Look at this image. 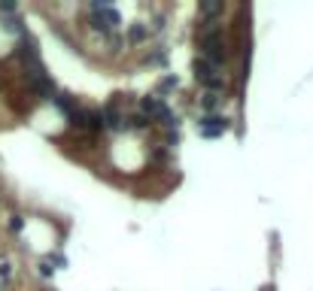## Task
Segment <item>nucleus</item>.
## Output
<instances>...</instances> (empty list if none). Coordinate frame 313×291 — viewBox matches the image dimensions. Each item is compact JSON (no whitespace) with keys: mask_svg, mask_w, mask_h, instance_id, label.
I'll list each match as a JSON object with an SVG mask.
<instances>
[{"mask_svg":"<svg viewBox=\"0 0 313 291\" xmlns=\"http://www.w3.org/2000/svg\"><path fill=\"white\" fill-rule=\"evenodd\" d=\"M146 39H149V27H146L143 21H134V24L128 27V43L137 46V43H146Z\"/></svg>","mask_w":313,"mask_h":291,"instance_id":"0eeeda50","label":"nucleus"},{"mask_svg":"<svg viewBox=\"0 0 313 291\" xmlns=\"http://www.w3.org/2000/svg\"><path fill=\"white\" fill-rule=\"evenodd\" d=\"M149 61H152V64H167V52H161V49H158V52H152V55H149Z\"/></svg>","mask_w":313,"mask_h":291,"instance_id":"dca6fc26","label":"nucleus"},{"mask_svg":"<svg viewBox=\"0 0 313 291\" xmlns=\"http://www.w3.org/2000/svg\"><path fill=\"white\" fill-rule=\"evenodd\" d=\"M9 231H12V234H21V231H24V219H21V216H9Z\"/></svg>","mask_w":313,"mask_h":291,"instance_id":"4468645a","label":"nucleus"},{"mask_svg":"<svg viewBox=\"0 0 313 291\" xmlns=\"http://www.w3.org/2000/svg\"><path fill=\"white\" fill-rule=\"evenodd\" d=\"M180 82H177V76H164L161 82H158V91H161V97H164V91H170V88H177Z\"/></svg>","mask_w":313,"mask_h":291,"instance_id":"ddd939ff","label":"nucleus"},{"mask_svg":"<svg viewBox=\"0 0 313 291\" xmlns=\"http://www.w3.org/2000/svg\"><path fill=\"white\" fill-rule=\"evenodd\" d=\"M46 261L52 264V270H58V267H67V258H64L61 252H52V255H46Z\"/></svg>","mask_w":313,"mask_h":291,"instance_id":"f8f14e48","label":"nucleus"},{"mask_svg":"<svg viewBox=\"0 0 313 291\" xmlns=\"http://www.w3.org/2000/svg\"><path fill=\"white\" fill-rule=\"evenodd\" d=\"M198 12H201V18H207V15L213 18V15H219V12H222V3H201V6H198Z\"/></svg>","mask_w":313,"mask_h":291,"instance_id":"9d476101","label":"nucleus"},{"mask_svg":"<svg viewBox=\"0 0 313 291\" xmlns=\"http://www.w3.org/2000/svg\"><path fill=\"white\" fill-rule=\"evenodd\" d=\"M52 103H55V106H58V109H61V112L67 115V118H70V115H73V112L79 109V103H76V100H73V94H67V91H64V94L58 91V94L52 97Z\"/></svg>","mask_w":313,"mask_h":291,"instance_id":"423d86ee","label":"nucleus"},{"mask_svg":"<svg viewBox=\"0 0 313 291\" xmlns=\"http://www.w3.org/2000/svg\"><path fill=\"white\" fill-rule=\"evenodd\" d=\"M3 27H6V33H15L18 39H21V36H27V30H24V21H21L18 15H15V18H6V21H3Z\"/></svg>","mask_w":313,"mask_h":291,"instance_id":"1a4fd4ad","label":"nucleus"},{"mask_svg":"<svg viewBox=\"0 0 313 291\" xmlns=\"http://www.w3.org/2000/svg\"><path fill=\"white\" fill-rule=\"evenodd\" d=\"M9 276H12V264L3 261V264H0V279H9Z\"/></svg>","mask_w":313,"mask_h":291,"instance_id":"f3484780","label":"nucleus"},{"mask_svg":"<svg viewBox=\"0 0 313 291\" xmlns=\"http://www.w3.org/2000/svg\"><path fill=\"white\" fill-rule=\"evenodd\" d=\"M37 273H40V276H43V279H49V276H52V273H55V270H52V264H49V261H46V258H43V261H40V267H37Z\"/></svg>","mask_w":313,"mask_h":291,"instance_id":"2eb2a0df","label":"nucleus"},{"mask_svg":"<svg viewBox=\"0 0 313 291\" xmlns=\"http://www.w3.org/2000/svg\"><path fill=\"white\" fill-rule=\"evenodd\" d=\"M198 131H201V137H222L225 131H228V118L225 115H204L201 121H198Z\"/></svg>","mask_w":313,"mask_h":291,"instance_id":"39448f33","label":"nucleus"},{"mask_svg":"<svg viewBox=\"0 0 313 291\" xmlns=\"http://www.w3.org/2000/svg\"><path fill=\"white\" fill-rule=\"evenodd\" d=\"M198 49H201V58L210 61L213 67H225L228 64V39H225V30L219 27V21H201L198 27Z\"/></svg>","mask_w":313,"mask_h":291,"instance_id":"f257e3e1","label":"nucleus"},{"mask_svg":"<svg viewBox=\"0 0 313 291\" xmlns=\"http://www.w3.org/2000/svg\"><path fill=\"white\" fill-rule=\"evenodd\" d=\"M201 106L210 112V115H216V109L222 106V94H213V91H204L201 94Z\"/></svg>","mask_w":313,"mask_h":291,"instance_id":"6e6552de","label":"nucleus"},{"mask_svg":"<svg viewBox=\"0 0 313 291\" xmlns=\"http://www.w3.org/2000/svg\"><path fill=\"white\" fill-rule=\"evenodd\" d=\"M192 67H195V79H198L207 91H213V94H222V91H225V76H222V70H219V67H213V64H210V61H204L201 55L195 58V64H192Z\"/></svg>","mask_w":313,"mask_h":291,"instance_id":"7ed1b4c3","label":"nucleus"},{"mask_svg":"<svg viewBox=\"0 0 313 291\" xmlns=\"http://www.w3.org/2000/svg\"><path fill=\"white\" fill-rule=\"evenodd\" d=\"M46 291H55V288H46Z\"/></svg>","mask_w":313,"mask_h":291,"instance_id":"a211bd4d","label":"nucleus"},{"mask_svg":"<svg viewBox=\"0 0 313 291\" xmlns=\"http://www.w3.org/2000/svg\"><path fill=\"white\" fill-rule=\"evenodd\" d=\"M27 94H30L33 100H52V97L58 94V88H55L52 76L43 70V73H33V76H27Z\"/></svg>","mask_w":313,"mask_h":291,"instance_id":"20e7f679","label":"nucleus"},{"mask_svg":"<svg viewBox=\"0 0 313 291\" xmlns=\"http://www.w3.org/2000/svg\"><path fill=\"white\" fill-rule=\"evenodd\" d=\"M85 15H88V27L94 30V33H113V30H119L122 27V15H119V9L116 6H110V3H88L85 6Z\"/></svg>","mask_w":313,"mask_h":291,"instance_id":"f03ea898","label":"nucleus"},{"mask_svg":"<svg viewBox=\"0 0 313 291\" xmlns=\"http://www.w3.org/2000/svg\"><path fill=\"white\" fill-rule=\"evenodd\" d=\"M103 43H107V52H119V46H122V33H119V30H113V33H107V36H103Z\"/></svg>","mask_w":313,"mask_h":291,"instance_id":"9b49d317","label":"nucleus"}]
</instances>
